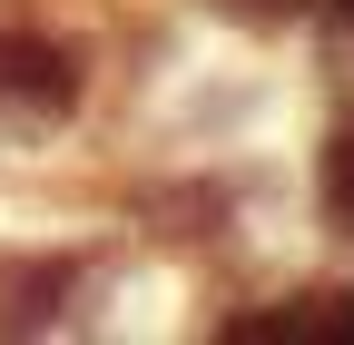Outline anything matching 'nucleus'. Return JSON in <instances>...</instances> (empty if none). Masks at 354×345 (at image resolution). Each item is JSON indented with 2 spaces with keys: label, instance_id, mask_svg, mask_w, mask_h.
I'll return each instance as SVG.
<instances>
[{
  "label": "nucleus",
  "instance_id": "obj_2",
  "mask_svg": "<svg viewBox=\"0 0 354 345\" xmlns=\"http://www.w3.org/2000/svg\"><path fill=\"white\" fill-rule=\"evenodd\" d=\"M325 197L354 218V128H344V139H335V158H325Z\"/></svg>",
  "mask_w": 354,
  "mask_h": 345
},
{
  "label": "nucleus",
  "instance_id": "obj_1",
  "mask_svg": "<svg viewBox=\"0 0 354 345\" xmlns=\"http://www.w3.org/2000/svg\"><path fill=\"white\" fill-rule=\"evenodd\" d=\"M79 109V60L39 30H0V118L10 128H59Z\"/></svg>",
  "mask_w": 354,
  "mask_h": 345
}]
</instances>
